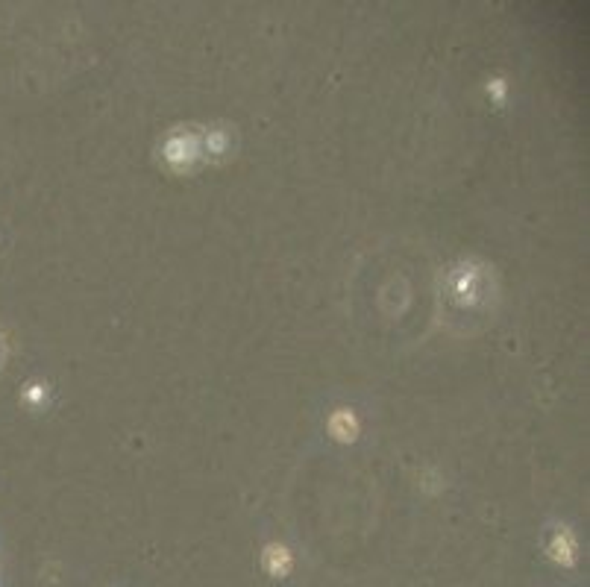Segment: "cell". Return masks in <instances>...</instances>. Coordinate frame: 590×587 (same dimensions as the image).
Returning <instances> with one entry per match:
<instances>
[{
  "label": "cell",
  "instance_id": "1",
  "mask_svg": "<svg viewBox=\"0 0 590 587\" xmlns=\"http://www.w3.org/2000/svg\"><path fill=\"white\" fill-rule=\"evenodd\" d=\"M262 567L268 570V576H273V579H285V576L294 570V555H291L288 546L271 543V546H265V552H262Z\"/></svg>",
  "mask_w": 590,
  "mask_h": 587
},
{
  "label": "cell",
  "instance_id": "2",
  "mask_svg": "<svg viewBox=\"0 0 590 587\" xmlns=\"http://www.w3.org/2000/svg\"><path fill=\"white\" fill-rule=\"evenodd\" d=\"M165 159L174 165V168H182V165H191L197 159V136L191 133H177V136L168 138L165 144Z\"/></svg>",
  "mask_w": 590,
  "mask_h": 587
},
{
  "label": "cell",
  "instance_id": "3",
  "mask_svg": "<svg viewBox=\"0 0 590 587\" xmlns=\"http://www.w3.org/2000/svg\"><path fill=\"white\" fill-rule=\"evenodd\" d=\"M549 558L561 567H573L576 558H579V546H576V538L567 532V529H558L549 541Z\"/></svg>",
  "mask_w": 590,
  "mask_h": 587
},
{
  "label": "cell",
  "instance_id": "4",
  "mask_svg": "<svg viewBox=\"0 0 590 587\" xmlns=\"http://www.w3.org/2000/svg\"><path fill=\"white\" fill-rule=\"evenodd\" d=\"M329 432H332L338 441H353V438L359 435V423H356L353 411L338 408V411L332 414V420H329Z\"/></svg>",
  "mask_w": 590,
  "mask_h": 587
}]
</instances>
